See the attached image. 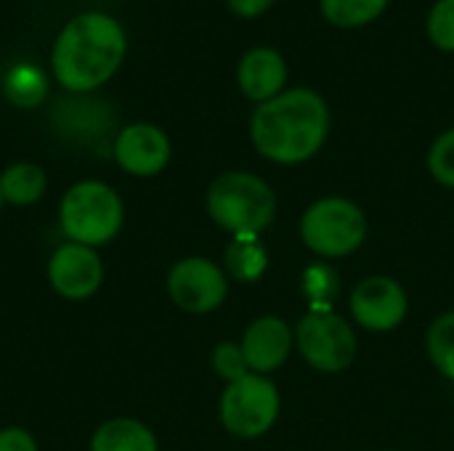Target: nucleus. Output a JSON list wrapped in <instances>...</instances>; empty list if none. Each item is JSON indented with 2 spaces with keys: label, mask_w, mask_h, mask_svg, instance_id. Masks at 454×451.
Instances as JSON below:
<instances>
[{
  "label": "nucleus",
  "mask_w": 454,
  "mask_h": 451,
  "mask_svg": "<svg viewBox=\"0 0 454 451\" xmlns=\"http://www.w3.org/2000/svg\"><path fill=\"white\" fill-rule=\"evenodd\" d=\"M428 170L442 186L454 189V128L434 141L428 152Z\"/></svg>",
  "instance_id": "obj_22"
},
{
  "label": "nucleus",
  "mask_w": 454,
  "mask_h": 451,
  "mask_svg": "<svg viewBox=\"0 0 454 451\" xmlns=\"http://www.w3.org/2000/svg\"><path fill=\"white\" fill-rule=\"evenodd\" d=\"M90 451H157V439L144 423L114 417L96 428Z\"/></svg>",
  "instance_id": "obj_14"
},
{
  "label": "nucleus",
  "mask_w": 454,
  "mask_h": 451,
  "mask_svg": "<svg viewBox=\"0 0 454 451\" xmlns=\"http://www.w3.org/2000/svg\"><path fill=\"white\" fill-rule=\"evenodd\" d=\"M0 451H37V444L24 428H3L0 431Z\"/></svg>",
  "instance_id": "obj_24"
},
{
  "label": "nucleus",
  "mask_w": 454,
  "mask_h": 451,
  "mask_svg": "<svg viewBox=\"0 0 454 451\" xmlns=\"http://www.w3.org/2000/svg\"><path fill=\"white\" fill-rule=\"evenodd\" d=\"M128 48L125 29L109 13H80L56 37L53 74L69 93H90L101 88L122 64Z\"/></svg>",
  "instance_id": "obj_2"
},
{
  "label": "nucleus",
  "mask_w": 454,
  "mask_h": 451,
  "mask_svg": "<svg viewBox=\"0 0 454 451\" xmlns=\"http://www.w3.org/2000/svg\"><path fill=\"white\" fill-rule=\"evenodd\" d=\"M290 348H293V335H290V327L279 316L255 319L242 338L245 362L255 375L279 369L285 359L290 356Z\"/></svg>",
  "instance_id": "obj_12"
},
{
  "label": "nucleus",
  "mask_w": 454,
  "mask_h": 451,
  "mask_svg": "<svg viewBox=\"0 0 454 451\" xmlns=\"http://www.w3.org/2000/svg\"><path fill=\"white\" fill-rule=\"evenodd\" d=\"M170 300L189 314L215 311L229 292L223 271L207 258H184L168 274Z\"/></svg>",
  "instance_id": "obj_8"
},
{
  "label": "nucleus",
  "mask_w": 454,
  "mask_h": 451,
  "mask_svg": "<svg viewBox=\"0 0 454 451\" xmlns=\"http://www.w3.org/2000/svg\"><path fill=\"white\" fill-rule=\"evenodd\" d=\"M354 319L372 332H388L407 316V295L399 282L388 276H370L351 292Z\"/></svg>",
  "instance_id": "obj_10"
},
{
  "label": "nucleus",
  "mask_w": 454,
  "mask_h": 451,
  "mask_svg": "<svg viewBox=\"0 0 454 451\" xmlns=\"http://www.w3.org/2000/svg\"><path fill=\"white\" fill-rule=\"evenodd\" d=\"M45 93H48L45 74L32 64H19L5 77V96L11 98V104H16L21 109L37 106L45 98Z\"/></svg>",
  "instance_id": "obj_18"
},
{
  "label": "nucleus",
  "mask_w": 454,
  "mask_h": 451,
  "mask_svg": "<svg viewBox=\"0 0 454 451\" xmlns=\"http://www.w3.org/2000/svg\"><path fill=\"white\" fill-rule=\"evenodd\" d=\"M388 3L391 0H319L322 16L343 29H354L375 21L388 8Z\"/></svg>",
  "instance_id": "obj_17"
},
{
  "label": "nucleus",
  "mask_w": 454,
  "mask_h": 451,
  "mask_svg": "<svg viewBox=\"0 0 454 451\" xmlns=\"http://www.w3.org/2000/svg\"><path fill=\"white\" fill-rule=\"evenodd\" d=\"M279 415V391L266 375H245L221 396V423L231 436L258 439Z\"/></svg>",
  "instance_id": "obj_6"
},
{
  "label": "nucleus",
  "mask_w": 454,
  "mask_h": 451,
  "mask_svg": "<svg viewBox=\"0 0 454 451\" xmlns=\"http://www.w3.org/2000/svg\"><path fill=\"white\" fill-rule=\"evenodd\" d=\"M237 82H239V90L255 104L277 98L279 93H285V82H287L285 56L263 45L247 51L237 66Z\"/></svg>",
  "instance_id": "obj_13"
},
{
  "label": "nucleus",
  "mask_w": 454,
  "mask_h": 451,
  "mask_svg": "<svg viewBox=\"0 0 454 451\" xmlns=\"http://www.w3.org/2000/svg\"><path fill=\"white\" fill-rule=\"evenodd\" d=\"M122 221V199L104 181L74 183L59 205V223L64 237L74 245H85L93 250L112 242L120 234Z\"/></svg>",
  "instance_id": "obj_4"
},
{
  "label": "nucleus",
  "mask_w": 454,
  "mask_h": 451,
  "mask_svg": "<svg viewBox=\"0 0 454 451\" xmlns=\"http://www.w3.org/2000/svg\"><path fill=\"white\" fill-rule=\"evenodd\" d=\"M112 152H114L117 165L136 178L157 175L170 162L168 136L157 125H149V122H136V125L122 128L114 138Z\"/></svg>",
  "instance_id": "obj_11"
},
{
  "label": "nucleus",
  "mask_w": 454,
  "mask_h": 451,
  "mask_svg": "<svg viewBox=\"0 0 454 451\" xmlns=\"http://www.w3.org/2000/svg\"><path fill=\"white\" fill-rule=\"evenodd\" d=\"M207 213L234 237H258L274 221L277 197L263 178L231 170L210 183Z\"/></svg>",
  "instance_id": "obj_3"
},
{
  "label": "nucleus",
  "mask_w": 454,
  "mask_h": 451,
  "mask_svg": "<svg viewBox=\"0 0 454 451\" xmlns=\"http://www.w3.org/2000/svg\"><path fill=\"white\" fill-rule=\"evenodd\" d=\"M428 37L439 51L454 53V0H436L426 21Z\"/></svg>",
  "instance_id": "obj_21"
},
{
  "label": "nucleus",
  "mask_w": 454,
  "mask_h": 451,
  "mask_svg": "<svg viewBox=\"0 0 454 451\" xmlns=\"http://www.w3.org/2000/svg\"><path fill=\"white\" fill-rule=\"evenodd\" d=\"M301 237L309 250L325 258H340L354 253L367 237V218L364 213L340 197H327L314 202L303 221Z\"/></svg>",
  "instance_id": "obj_5"
},
{
  "label": "nucleus",
  "mask_w": 454,
  "mask_h": 451,
  "mask_svg": "<svg viewBox=\"0 0 454 451\" xmlns=\"http://www.w3.org/2000/svg\"><path fill=\"white\" fill-rule=\"evenodd\" d=\"M213 372L218 375V377H223L226 383H237V380H242L245 375H250L247 369V362H245V354H242V346H237V343H221V346H215V351H213Z\"/></svg>",
  "instance_id": "obj_23"
},
{
  "label": "nucleus",
  "mask_w": 454,
  "mask_h": 451,
  "mask_svg": "<svg viewBox=\"0 0 454 451\" xmlns=\"http://www.w3.org/2000/svg\"><path fill=\"white\" fill-rule=\"evenodd\" d=\"M48 282L64 300H88L104 282V263L93 247L67 242L48 260Z\"/></svg>",
  "instance_id": "obj_9"
},
{
  "label": "nucleus",
  "mask_w": 454,
  "mask_h": 451,
  "mask_svg": "<svg viewBox=\"0 0 454 451\" xmlns=\"http://www.w3.org/2000/svg\"><path fill=\"white\" fill-rule=\"evenodd\" d=\"M0 207H3V191H0Z\"/></svg>",
  "instance_id": "obj_26"
},
{
  "label": "nucleus",
  "mask_w": 454,
  "mask_h": 451,
  "mask_svg": "<svg viewBox=\"0 0 454 451\" xmlns=\"http://www.w3.org/2000/svg\"><path fill=\"white\" fill-rule=\"evenodd\" d=\"M330 109L311 88H293L255 106L250 138L261 157L279 165L311 159L327 141Z\"/></svg>",
  "instance_id": "obj_1"
},
{
  "label": "nucleus",
  "mask_w": 454,
  "mask_h": 451,
  "mask_svg": "<svg viewBox=\"0 0 454 451\" xmlns=\"http://www.w3.org/2000/svg\"><path fill=\"white\" fill-rule=\"evenodd\" d=\"M266 247L258 237H234L226 247V268L239 282H255L266 271Z\"/></svg>",
  "instance_id": "obj_16"
},
{
  "label": "nucleus",
  "mask_w": 454,
  "mask_h": 451,
  "mask_svg": "<svg viewBox=\"0 0 454 451\" xmlns=\"http://www.w3.org/2000/svg\"><path fill=\"white\" fill-rule=\"evenodd\" d=\"M45 173L40 165L35 162H16L11 167H5L0 173V191H3V202L16 205V207H27L35 205L43 194H45Z\"/></svg>",
  "instance_id": "obj_15"
},
{
  "label": "nucleus",
  "mask_w": 454,
  "mask_h": 451,
  "mask_svg": "<svg viewBox=\"0 0 454 451\" xmlns=\"http://www.w3.org/2000/svg\"><path fill=\"white\" fill-rule=\"evenodd\" d=\"M338 276L327 266H311L303 274V292L311 303V311H333V300L338 298Z\"/></svg>",
  "instance_id": "obj_20"
},
{
  "label": "nucleus",
  "mask_w": 454,
  "mask_h": 451,
  "mask_svg": "<svg viewBox=\"0 0 454 451\" xmlns=\"http://www.w3.org/2000/svg\"><path fill=\"white\" fill-rule=\"evenodd\" d=\"M426 346H428V356L436 364V369L454 383V311L439 316L431 324Z\"/></svg>",
  "instance_id": "obj_19"
},
{
  "label": "nucleus",
  "mask_w": 454,
  "mask_h": 451,
  "mask_svg": "<svg viewBox=\"0 0 454 451\" xmlns=\"http://www.w3.org/2000/svg\"><path fill=\"white\" fill-rule=\"evenodd\" d=\"M226 5L231 13H237L242 19H258L274 5V0H226Z\"/></svg>",
  "instance_id": "obj_25"
},
{
  "label": "nucleus",
  "mask_w": 454,
  "mask_h": 451,
  "mask_svg": "<svg viewBox=\"0 0 454 451\" xmlns=\"http://www.w3.org/2000/svg\"><path fill=\"white\" fill-rule=\"evenodd\" d=\"M303 359L319 372H340L356 356V335L348 322L333 311H309L295 330Z\"/></svg>",
  "instance_id": "obj_7"
}]
</instances>
